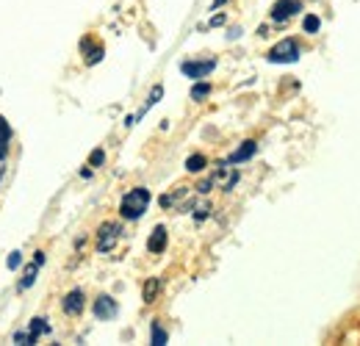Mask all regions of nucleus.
<instances>
[{"label": "nucleus", "mask_w": 360, "mask_h": 346, "mask_svg": "<svg viewBox=\"0 0 360 346\" xmlns=\"http://www.w3.org/2000/svg\"><path fill=\"white\" fill-rule=\"evenodd\" d=\"M150 203H153L150 188L136 186V188H131V191H128V194L120 200V217L128 219V222H136V219L144 217V211L150 208Z\"/></svg>", "instance_id": "obj_1"}, {"label": "nucleus", "mask_w": 360, "mask_h": 346, "mask_svg": "<svg viewBox=\"0 0 360 346\" xmlns=\"http://www.w3.org/2000/svg\"><path fill=\"white\" fill-rule=\"evenodd\" d=\"M105 164V150H91V155H89V167L91 169H97V167H103Z\"/></svg>", "instance_id": "obj_20"}, {"label": "nucleus", "mask_w": 360, "mask_h": 346, "mask_svg": "<svg viewBox=\"0 0 360 346\" xmlns=\"http://www.w3.org/2000/svg\"><path fill=\"white\" fill-rule=\"evenodd\" d=\"M302 11V0H277L271 6V23H288L291 17H297Z\"/></svg>", "instance_id": "obj_5"}, {"label": "nucleus", "mask_w": 360, "mask_h": 346, "mask_svg": "<svg viewBox=\"0 0 360 346\" xmlns=\"http://www.w3.org/2000/svg\"><path fill=\"white\" fill-rule=\"evenodd\" d=\"M39 269H42V266H39L37 260H34L31 266H25V271H22V280H20V286H17V288H20V291H28V288L37 283V274H39Z\"/></svg>", "instance_id": "obj_12"}, {"label": "nucleus", "mask_w": 360, "mask_h": 346, "mask_svg": "<svg viewBox=\"0 0 360 346\" xmlns=\"http://www.w3.org/2000/svg\"><path fill=\"white\" fill-rule=\"evenodd\" d=\"M34 260H37L39 266H45V252H42V250H39V252H34Z\"/></svg>", "instance_id": "obj_25"}, {"label": "nucleus", "mask_w": 360, "mask_h": 346, "mask_svg": "<svg viewBox=\"0 0 360 346\" xmlns=\"http://www.w3.org/2000/svg\"><path fill=\"white\" fill-rule=\"evenodd\" d=\"M161 97H164V86H161V84H155V86H153V91L147 94V103H144V105H141V111L136 114V120H141V117H144V114H147V111H150V108H153V105H155Z\"/></svg>", "instance_id": "obj_15"}, {"label": "nucleus", "mask_w": 360, "mask_h": 346, "mask_svg": "<svg viewBox=\"0 0 360 346\" xmlns=\"http://www.w3.org/2000/svg\"><path fill=\"white\" fill-rule=\"evenodd\" d=\"M211 188H214V177H208V180H202V183H197V191H200V194H208Z\"/></svg>", "instance_id": "obj_22"}, {"label": "nucleus", "mask_w": 360, "mask_h": 346, "mask_svg": "<svg viewBox=\"0 0 360 346\" xmlns=\"http://www.w3.org/2000/svg\"><path fill=\"white\" fill-rule=\"evenodd\" d=\"M208 25H211V28H217V25H225V14H214Z\"/></svg>", "instance_id": "obj_24"}, {"label": "nucleus", "mask_w": 360, "mask_h": 346, "mask_svg": "<svg viewBox=\"0 0 360 346\" xmlns=\"http://www.w3.org/2000/svg\"><path fill=\"white\" fill-rule=\"evenodd\" d=\"M217 70V58H202V61H183L180 64V72L186 75V78H191V81H202V78H208L211 72Z\"/></svg>", "instance_id": "obj_4"}, {"label": "nucleus", "mask_w": 360, "mask_h": 346, "mask_svg": "<svg viewBox=\"0 0 360 346\" xmlns=\"http://www.w3.org/2000/svg\"><path fill=\"white\" fill-rule=\"evenodd\" d=\"M238 37H241V28H233V31L227 34V39H238Z\"/></svg>", "instance_id": "obj_26"}, {"label": "nucleus", "mask_w": 360, "mask_h": 346, "mask_svg": "<svg viewBox=\"0 0 360 346\" xmlns=\"http://www.w3.org/2000/svg\"><path fill=\"white\" fill-rule=\"evenodd\" d=\"M225 3H227V0H214V3H211V11H217V8H222Z\"/></svg>", "instance_id": "obj_27"}, {"label": "nucleus", "mask_w": 360, "mask_h": 346, "mask_svg": "<svg viewBox=\"0 0 360 346\" xmlns=\"http://www.w3.org/2000/svg\"><path fill=\"white\" fill-rule=\"evenodd\" d=\"M161 288H164V283H161V277H150L147 283H144V288H141V300L147 305H153L158 300V294H161Z\"/></svg>", "instance_id": "obj_10"}, {"label": "nucleus", "mask_w": 360, "mask_h": 346, "mask_svg": "<svg viewBox=\"0 0 360 346\" xmlns=\"http://www.w3.org/2000/svg\"><path fill=\"white\" fill-rule=\"evenodd\" d=\"M91 310H94V319H97V321H111V319L120 313V305H117L114 297L100 294V297L94 300V305H91Z\"/></svg>", "instance_id": "obj_6"}, {"label": "nucleus", "mask_w": 360, "mask_h": 346, "mask_svg": "<svg viewBox=\"0 0 360 346\" xmlns=\"http://www.w3.org/2000/svg\"><path fill=\"white\" fill-rule=\"evenodd\" d=\"M84 307H86V294H84L81 288H72V291L61 300V310H64L67 316H81Z\"/></svg>", "instance_id": "obj_7"}, {"label": "nucleus", "mask_w": 360, "mask_h": 346, "mask_svg": "<svg viewBox=\"0 0 360 346\" xmlns=\"http://www.w3.org/2000/svg\"><path fill=\"white\" fill-rule=\"evenodd\" d=\"M302 31H305L308 37H316V34L321 31V17H319V14H305V20H302Z\"/></svg>", "instance_id": "obj_17"}, {"label": "nucleus", "mask_w": 360, "mask_h": 346, "mask_svg": "<svg viewBox=\"0 0 360 346\" xmlns=\"http://www.w3.org/2000/svg\"><path fill=\"white\" fill-rule=\"evenodd\" d=\"M8 147H11V128H8V122L0 117V161H6Z\"/></svg>", "instance_id": "obj_13"}, {"label": "nucleus", "mask_w": 360, "mask_h": 346, "mask_svg": "<svg viewBox=\"0 0 360 346\" xmlns=\"http://www.w3.org/2000/svg\"><path fill=\"white\" fill-rule=\"evenodd\" d=\"M28 333H31V338H34V341H37L39 335H47V333H50L47 319H34V321H31V327H28Z\"/></svg>", "instance_id": "obj_19"}, {"label": "nucleus", "mask_w": 360, "mask_h": 346, "mask_svg": "<svg viewBox=\"0 0 360 346\" xmlns=\"http://www.w3.org/2000/svg\"><path fill=\"white\" fill-rule=\"evenodd\" d=\"M167 341H169V335H167V330L161 327V321H153V324H150V344L164 346Z\"/></svg>", "instance_id": "obj_16"}, {"label": "nucleus", "mask_w": 360, "mask_h": 346, "mask_svg": "<svg viewBox=\"0 0 360 346\" xmlns=\"http://www.w3.org/2000/svg\"><path fill=\"white\" fill-rule=\"evenodd\" d=\"M255 153H258V141H255V139H247V141L238 144V150H236L227 161H230V167H236V164H244V161L255 158Z\"/></svg>", "instance_id": "obj_9"}, {"label": "nucleus", "mask_w": 360, "mask_h": 346, "mask_svg": "<svg viewBox=\"0 0 360 346\" xmlns=\"http://www.w3.org/2000/svg\"><path fill=\"white\" fill-rule=\"evenodd\" d=\"M81 50H84V56H86V64L89 67H94V64H100L103 61V44H91V39H84L81 42Z\"/></svg>", "instance_id": "obj_11"}, {"label": "nucleus", "mask_w": 360, "mask_h": 346, "mask_svg": "<svg viewBox=\"0 0 360 346\" xmlns=\"http://www.w3.org/2000/svg\"><path fill=\"white\" fill-rule=\"evenodd\" d=\"M167 244H169L167 227H164V224H155L153 233H150V238H147V250H150L153 255H161V252L167 250Z\"/></svg>", "instance_id": "obj_8"}, {"label": "nucleus", "mask_w": 360, "mask_h": 346, "mask_svg": "<svg viewBox=\"0 0 360 346\" xmlns=\"http://www.w3.org/2000/svg\"><path fill=\"white\" fill-rule=\"evenodd\" d=\"M20 263H22V252H20V250H17V252H11V255L6 258V266H8L11 271H14V269H20Z\"/></svg>", "instance_id": "obj_21"}, {"label": "nucleus", "mask_w": 360, "mask_h": 346, "mask_svg": "<svg viewBox=\"0 0 360 346\" xmlns=\"http://www.w3.org/2000/svg\"><path fill=\"white\" fill-rule=\"evenodd\" d=\"M120 236H122V224L120 222H103L97 227V252L108 255L120 244Z\"/></svg>", "instance_id": "obj_3"}, {"label": "nucleus", "mask_w": 360, "mask_h": 346, "mask_svg": "<svg viewBox=\"0 0 360 346\" xmlns=\"http://www.w3.org/2000/svg\"><path fill=\"white\" fill-rule=\"evenodd\" d=\"M205 167H208V158H205L202 153H194V155H188V158H186V172L200 174Z\"/></svg>", "instance_id": "obj_14"}, {"label": "nucleus", "mask_w": 360, "mask_h": 346, "mask_svg": "<svg viewBox=\"0 0 360 346\" xmlns=\"http://www.w3.org/2000/svg\"><path fill=\"white\" fill-rule=\"evenodd\" d=\"M3 172H6V167H3V161H0V180H3Z\"/></svg>", "instance_id": "obj_28"}, {"label": "nucleus", "mask_w": 360, "mask_h": 346, "mask_svg": "<svg viewBox=\"0 0 360 346\" xmlns=\"http://www.w3.org/2000/svg\"><path fill=\"white\" fill-rule=\"evenodd\" d=\"M208 211H211V205H200V208H197V214H194L197 222H202V219L208 217Z\"/></svg>", "instance_id": "obj_23"}, {"label": "nucleus", "mask_w": 360, "mask_h": 346, "mask_svg": "<svg viewBox=\"0 0 360 346\" xmlns=\"http://www.w3.org/2000/svg\"><path fill=\"white\" fill-rule=\"evenodd\" d=\"M211 91H214V89H211V84H208V81H197V84L191 86V100L202 103L205 97H211Z\"/></svg>", "instance_id": "obj_18"}, {"label": "nucleus", "mask_w": 360, "mask_h": 346, "mask_svg": "<svg viewBox=\"0 0 360 346\" xmlns=\"http://www.w3.org/2000/svg\"><path fill=\"white\" fill-rule=\"evenodd\" d=\"M300 56H302L300 42H297V39H291V37H285V39H280L274 47H269L266 61H269V64H297V61H300Z\"/></svg>", "instance_id": "obj_2"}]
</instances>
